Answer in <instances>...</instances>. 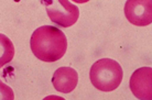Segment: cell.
Masks as SVG:
<instances>
[{
	"label": "cell",
	"mask_w": 152,
	"mask_h": 100,
	"mask_svg": "<svg viewBox=\"0 0 152 100\" xmlns=\"http://www.w3.org/2000/svg\"><path fill=\"white\" fill-rule=\"evenodd\" d=\"M125 15L131 24L145 27L152 23V0H128Z\"/></svg>",
	"instance_id": "277c9868"
},
{
	"label": "cell",
	"mask_w": 152,
	"mask_h": 100,
	"mask_svg": "<svg viewBox=\"0 0 152 100\" xmlns=\"http://www.w3.org/2000/svg\"><path fill=\"white\" fill-rule=\"evenodd\" d=\"M30 45L32 53L46 63L61 59L67 50V40L65 34L57 28L43 25L38 28L31 36Z\"/></svg>",
	"instance_id": "6da1fadb"
},
{
	"label": "cell",
	"mask_w": 152,
	"mask_h": 100,
	"mask_svg": "<svg viewBox=\"0 0 152 100\" xmlns=\"http://www.w3.org/2000/svg\"><path fill=\"white\" fill-rule=\"evenodd\" d=\"M0 38H1V62H0V64L2 66L6 63H8L10 59H12L15 51H13L12 43L8 40L6 35L1 34L0 35Z\"/></svg>",
	"instance_id": "52a82bcc"
},
{
	"label": "cell",
	"mask_w": 152,
	"mask_h": 100,
	"mask_svg": "<svg viewBox=\"0 0 152 100\" xmlns=\"http://www.w3.org/2000/svg\"><path fill=\"white\" fill-rule=\"evenodd\" d=\"M124 72L121 66L114 59L102 58L91 67L89 78L93 86L100 91H113L119 87Z\"/></svg>",
	"instance_id": "7a4b0ae2"
},
{
	"label": "cell",
	"mask_w": 152,
	"mask_h": 100,
	"mask_svg": "<svg viewBox=\"0 0 152 100\" xmlns=\"http://www.w3.org/2000/svg\"><path fill=\"white\" fill-rule=\"evenodd\" d=\"M130 89L139 100H152V68L141 67L130 77Z\"/></svg>",
	"instance_id": "5b68a950"
},
{
	"label": "cell",
	"mask_w": 152,
	"mask_h": 100,
	"mask_svg": "<svg viewBox=\"0 0 152 100\" xmlns=\"http://www.w3.org/2000/svg\"><path fill=\"white\" fill-rule=\"evenodd\" d=\"M45 8L51 21L63 28H69L75 24L80 17L77 6L71 4L67 0L48 1L45 2Z\"/></svg>",
	"instance_id": "3957f363"
},
{
	"label": "cell",
	"mask_w": 152,
	"mask_h": 100,
	"mask_svg": "<svg viewBox=\"0 0 152 100\" xmlns=\"http://www.w3.org/2000/svg\"><path fill=\"white\" fill-rule=\"evenodd\" d=\"M78 83V74L72 67H60L52 77V84L57 91L69 93L73 91Z\"/></svg>",
	"instance_id": "8992f818"
},
{
	"label": "cell",
	"mask_w": 152,
	"mask_h": 100,
	"mask_svg": "<svg viewBox=\"0 0 152 100\" xmlns=\"http://www.w3.org/2000/svg\"><path fill=\"white\" fill-rule=\"evenodd\" d=\"M43 100H65L64 98H62L60 96H48Z\"/></svg>",
	"instance_id": "ba28073f"
}]
</instances>
